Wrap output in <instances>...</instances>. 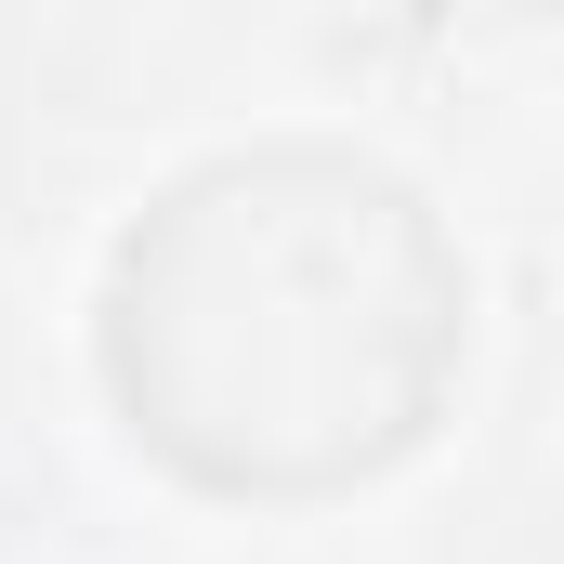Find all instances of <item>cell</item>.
Wrapping results in <instances>:
<instances>
[{
  "label": "cell",
  "mask_w": 564,
  "mask_h": 564,
  "mask_svg": "<svg viewBox=\"0 0 564 564\" xmlns=\"http://www.w3.org/2000/svg\"><path fill=\"white\" fill-rule=\"evenodd\" d=\"M473 355V263L355 132H250L144 184L93 289V368L158 473L341 499L394 473Z\"/></svg>",
  "instance_id": "cell-1"
}]
</instances>
